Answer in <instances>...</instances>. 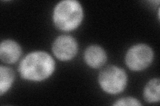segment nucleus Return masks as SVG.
<instances>
[{"label":"nucleus","mask_w":160,"mask_h":106,"mask_svg":"<svg viewBox=\"0 0 160 106\" xmlns=\"http://www.w3.org/2000/svg\"><path fill=\"white\" fill-rule=\"evenodd\" d=\"M126 64L133 71H141L147 68L153 60L152 48L146 44H138L130 48L126 55Z\"/></svg>","instance_id":"4"},{"label":"nucleus","mask_w":160,"mask_h":106,"mask_svg":"<svg viewBox=\"0 0 160 106\" xmlns=\"http://www.w3.org/2000/svg\"><path fill=\"white\" fill-rule=\"evenodd\" d=\"M56 64L51 55L44 51L29 53L19 63L18 71L25 79L41 82L49 78L54 72Z\"/></svg>","instance_id":"1"},{"label":"nucleus","mask_w":160,"mask_h":106,"mask_svg":"<svg viewBox=\"0 0 160 106\" xmlns=\"http://www.w3.org/2000/svg\"><path fill=\"white\" fill-rule=\"evenodd\" d=\"M98 81L104 92L109 94H118L126 88L128 77L123 69L116 66H109L100 72Z\"/></svg>","instance_id":"3"},{"label":"nucleus","mask_w":160,"mask_h":106,"mask_svg":"<svg viewBox=\"0 0 160 106\" xmlns=\"http://www.w3.org/2000/svg\"><path fill=\"white\" fill-rule=\"evenodd\" d=\"M113 105L116 106H124V105H133V106H140L142 104L139 101L132 97L122 98L118 99L116 102L113 104Z\"/></svg>","instance_id":"10"},{"label":"nucleus","mask_w":160,"mask_h":106,"mask_svg":"<svg viewBox=\"0 0 160 106\" xmlns=\"http://www.w3.org/2000/svg\"><path fill=\"white\" fill-rule=\"evenodd\" d=\"M15 79L14 71L9 67H0V95L6 93L11 88Z\"/></svg>","instance_id":"9"},{"label":"nucleus","mask_w":160,"mask_h":106,"mask_svg":"<svg viewBox=\"0 0 160 106\" xmlns=\"http://www.w3.org/2000/svg\"><path fill=\"white\" fill-rule=\"evenodd\" d=\"M84 60L93 68H99L107 61V54L102 47L98 45L89 46L84 52Z\"/></svg>","instance_id":"7"},{"label":"nucleus","mask_w":160,"mask_h":106,"mask_svg":"<svg viewBox=\"0 0 160 106\" xmlns=\"http://www.w3.org/2000/svg\"><path fill=\"white\" fill-rule=\"evenodd\" d=\"M22 50L20 45L10 39L4 40L0 44V58L7 64L16 62L22 56Z\"/></svg>","instance_id":"6"},{"label":"nucleus","mask_w":160,"mask_h":106,"mask_svg":"<svg viewBox=\"0 0 160 106\" xmlns=\"http://www.w3.org/2000/svg\"><path fill=\"white\" fill-rule=\"evenodd\" d=\"M160 82L153 78L147 83L143 90V98L148 103H158L160 100Z\"/></svg>","instance_id":"8"},{"label":"nucleus","mask_w":160,"mask_h":106,"mask_svg":"<svg viewBox=\"0 0 160 106\" xmlns=\"http://www.w3.org/2000/svg\"><path fill=\"white\" fill-rule=\"evenodd\" d=\"M83 17L81 3L76 0H63L55 7L53 21L56 27L63 31H71L77 29Z\"/></svg>","instance_id":"2"},{"label":"nucleus","mask_w":160,"mask_h":106,"mask_svg":"<svg viewBox=\"0 0 160 106\" xmlns=\"http://www.w3.org/2000/svg\"><path fill=\"white\" fill-rule=\"evenodd\" d=\"M78 50L76 40L69 35H61L55 40L52 51L57 58L62 61H68L76 56Z\"/></svg>","instance_id":"5"}]
</instances>
